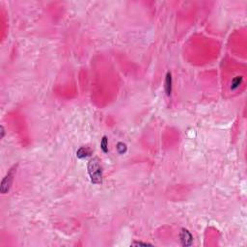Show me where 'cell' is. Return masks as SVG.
I'll list each match as a JSON object with an SVG mask.
<instances>
[{
	"mask_svg": "<svg viewBox=\"0 0 247 247\" xmlns=\"http://www.w3.org/2000/svg\"><path fill=\"white\" fill-rule=\"evenodd\" d=\"M92 154V151L87 148V147H81L77 150V156L80 159L82 158H85V157H87L89 156H91Z\"/></svg>",
	"mask_w": 247,
	"mask_h": 247,
	"instance_id": "cell-4",
	"label": "cell"
},
{
	"mask_svg": "<svg viewBox=\"0 0 247 247\" xmlns=\"http://www.w3.org/2000/svg\"><path fill=\"white\" fill-rule=\"evenodd\" d=\"M5 135V131H4V126H1V138H3Z\"/></svg>",
	"mask_w": 247,
	"mask_h": 247,
	"instance_id": "cell-10",
	"label": "cell"
},
{
	"mask_svg": "<svg viewBox=\"0 0 247 247\" xmlns=\"http://www.w3.org/2000/svg\"><path fill=\"white\" fill-rule=\"evenodd\" d=\"M131 246H153V244L151 243H147V242H140V241H137V242H133L131 243Z\"/></svg>",
	"mask_w": 247,
	"mask_h": 247,
	"instance_id": "cell-9",
	"label": "cell"
},
{
	"mask_svg": "<svg viewBox=\"0 0 247 247\" xmlns=\"http://www.w3.org/2000/svg\"><path fill=\"white\" fill-rule=\"evenodd\" d=\"M117 151L119 154H124L126 152V145L123 142H119L117 144Z\"/></svg>",
	"mask_w": 247,
	"mask_h": 247,
	"instance_id": "cell-8",
	"label": "cell"
},
{
	"mask_svg": "<svg viewBox=\"0 0 247 247\" xmlns=\"http://www.w3.org/2000/svg\"><path fill=\"white\" fill-rule=\"evenodd\" d=\"M15 174H16V166L11 168L8 173L6 174V176L4 177V179L2 180L1 186H0V191H1L2 194H6V193L10 190V187L13 184Z\"/></svg>",
	"mask_w": 247,
	"mask_h": 247,
	"instance_id": "cell-2",
	"label": "cell"
},
{
	"mask_svg": "<svg viewBox=\"0 0 247 247\" xmlns=\"http://www.w3.org/2000/svg\"><path fill=\"white\" fill-rule=\"evenodd\" d=\"M88 174L90 176L91 181L95 185L101 184L102 181V169L101 166V161L98 157H93L88 162Z\"/></svg>",
	"mask_w": 247,
	"mask_h": 247,
	"instance_id": "cell-1",
	"label": "cell"
},
{
	"mask_svg": "<svg viewBox=\"0 0 247 247\" xmlns=\"http://www.w3.org/2000/svg\"><path fill=\"white\" fill-rule=\"evenodd\" d=\"M101 148L103 151V153H108V139L106 136H103L101 142Z\"/></svg>",
	"mask_w": 247,
	"mask_h": 247,
	"instance_id": "cell-7",
	"label": "cell"
},
{
	"mask_svg": "<svg viewBox=\"0 0 247 247\" xmlns=\"http://www.w3.org/2000/svg\"><path fill=\"white\" fill-rule=\"evenodd\" d=\"M242 82V77H235L232 81V84H231V89L232 90H235L237 88L240 87V85L241 84Z\"/></svg>",
	"mask_w": 247,
	"mask_h": 247,
	"instance_id": "cell-6",
	"label": "cell"
},
{
	"mask_svg": "<svg viewBox=\"0 0 247 247\" xmlns=\"http://www.w3.org/2000/svg\"><path fill=\"white\" fill-rule=\"evenodd\" d=\"M165 92L167 96L171 95L172 92V76L171 72H167L166 74V79H165Z\"/></svg>",
	"mask_w": 247,
	"mask_h": 247,
	"instance_id": "cell-5",
	"label": "cell"
},
{
	"mask_svg": "<svg viewBox=\"0 0 247 247\" xmlns=\"http://www.w3.org/2000/svg\"><path fill=\"white\" fill-rule=\"evenodd\" d=\"M180 243L182 246H190L193 242V237L190 234V232L186 229H181L180 233Z\"/></svg>",
	"mask_w": 247,
	"mask_h": 247,
	"instance_id": "cell-3",
	"label": "cell"
}]
</instances>
